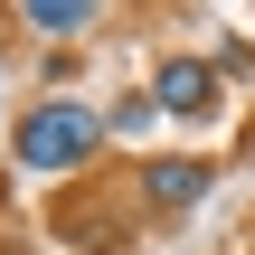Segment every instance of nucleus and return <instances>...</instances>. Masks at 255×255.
<instances>
[{
  "mask_svg": "<svg viewBox=\"0 0 255 255\" xmlns=\"http://www.w3.org/2000/svg\"><path fill=\"white\" fill-rule=\"evenodd\" d=\"M104 142H114V123H104L95 104H76V95H38V104L9 123V161H19V170H38V180L85 170Z\"/></svg>",
  "mask_w": 255,
  "mask_h": 255,
  "instance_id": "f257e3e1",
  "label": "nucleus"
},
{
  "mask_svg": "<svg viewBox=\"0 0 255 255\" xmlns=\"http://www.w3.org/2000/svg\"><path fill=\"white\" fill-rule=\"evenodd\" d=\"M218 57H189V47H170L161 66H151V104H161V123H199V114H218Z\"/></svg>",
  "mask_w": 255,
  "mask_h": 255,
  "instance_id": "f03ea898",
  "label": "nucleus"
},
{
  "mask_svg": "<svg viewBox=\"0 0 255 255\" xmlns=\"http://www.w3.org/2000/svg\"><path fill=\"white\" fill-rule=\"evenodd\" d=\"M132 189H142V208H151V218H189V208L218 189V170H208L199 151H161V161H142V180H132Z\"/></svg>",
  "mask_w": 255,
  "mask_h": 255,
  "instance_id": "7ed1b4c3",
  "label": "nucleus"
},
{
  "mask_svg": "<svg viewBox=\"0 0 255 255\" xmlns=\"http://www.w3.org/2000/svg\"><path fill=\"white\" fill-rule=\"evenodd\" d=\"M9 19H19L28 38H85V28H95L104 9H95V0H19Z\"/></svg>",
  "mask_w": 255,
  "mask_h": 255,
  "instance_id": "20e7f679",
  "label": "nucleus"
},
{
  "mask_svg": "<svg viewBox=\"0 0 255 255\" xmlns=\"http://www.w3.org/2000/svg\"><path fill=\"white\" fill-rule=\"evenodd\" d=\"M104 123H114V132H142V123H161V104H151V85H142V95H123V104H104Z\"/></svg>",
  "mask_w": 255,
  "mask_h": 255,
  "instance_id": "39448f33",
  "label": "nucleus"
},
{
  "mask_svg": "<svg viewBox=\"0 0 255 255\" xmlns=\"http://www.w3.org/2000/svg\"><path fill=\"white\" fill-rule=\"evenodd\" d=\"M218 76H255V38H227L218 47Z\"/></svg>",
  "mask_w": 255,
  "mask_h": 255,
  "instance_id": "423d86ee",
  "label": "nucleus"
}]
</instances>
